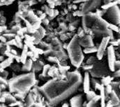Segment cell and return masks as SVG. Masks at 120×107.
<instances>
[{
    "mask_svg": "<svg viewBox=\"0 0 120 107\" xmlns=\"http://www.w3.org/2000/svg\"><path fill=\"white\" fill-rule=\"evenodd\" d=\"M112 76H113L114 78H120V69L115 70V71L113 72Z\"/></svg>",
    "mask_w": 120,
    "mask_h": 107,
    "instance_id": "4316f807",
    "label": "cell"
},
{
    "mask_svg": "<svg viewBox=\"0 0 120 107\" xmlns=\"http://www.w3.org/2000/svg\"><path fill=\"white\" fill-rule=\"evenodd\" d=\"M43 68V63L41 62H37L33 65V69L35 70V71H39Z\"/></svg>",
    "mask_w": 120,
    "mask_h": 107,
    "instance_id": "ffe728a7",
    "label": "cell"
},
{
    "mask_svg": "<svg viewBox=\"0 0 120 107\" xmlns=\"http://www.w3.org/2000/svg\"><path fill=\"white\" fill-rule=\"evenodd\" d=\"M109 71L110 69L106 63L98 60L93 64V67L90 71V74L93 78H102L109 75Z\"/></svg>",
    "mask_w": 120,
    "mask_h": 107,
    "instance_id": "5b68a950",
    "label": "cell"
},
{
    "mask_svg": "<svg viewBox=\"0 0 120 107\" xmlns=\"http://www.w3.org/2000/svg\"><path fill=\"white\" fill-rule=\"evenodd\" d=\"M35 82L34 74L31 73L26 75L16 77L9 82V88L11 91L24 94L34 85Z\"/></svg>",
    "mask_w": 120,
    "mask_h": 107,
    "instance_id": "277c9868",
    "label": "cell"
},
{
    "mask_svg": "<svg viewBox=\"0 0 120 107\" xmlns=\"http://www.w3.org/2000/svg\"><path fill=\"white\" fill-rule=\"evenodd\" d=\"M97 51H98V48L95 47L94 46H93L85 48L84 50H83V52L85 54H92V53L97 52Z\"/></svg>",
    "mask_w": 120,
    "mask_h": 107,
    "instance_id": "ac0fdd59",
    "label": "cell"
},
{
    "mask_svg": "<svg viewBox=\"0 0 120 107\" xmlns=\"http://www.w3.org/2000/svg\"><path fill=\"white\" fill-rule=\"evenodd\" d=\"M62 107H69V106H68V104L67 103H65L64 104H63Z\"/></svg>",
    "mask_w": 120,
    "mask_h": 107,
    "instance_id": "1f68e13d",
    "label": "cell"
},
{
    "mask_svg": "<svg viewBox=\"0 0 120 107\" xmlns=\"http://www.w3.org/2000/svg\"><path fill=\"white\" fill-rule=\"evenodd\" d=\"M113 0H104V2H105V4H107V3H109V2H112Z\"/></svg>",
    "mask_w": 120,
    "mask_h": 107,
    "instance_id": "f546056e",
    "label": "cell"
},
{
    "mask_svg": "<svg viewBox=\"0 0 120 107\" xmlns=\"http://www.w3.org/2000/svg\"><path fill=\"white\" fill-rule=\"evenodd\" d=\"M107 52L108 66L110 69V71L114 72L115 71V62L116 61L114 46L111 45V46H108L107 49Z\"/></svg>",
    "mask_w": 120,
    "mask_h": 107,
    "instance_id": "52a82bcc",
    "label": "cell"
},
{
    "mask_svg": "<svg viewBox=\"0 0 120 107\" xmlns=\"http://www.w3.org/2000/svg\"><path fill=\"white\" fill-rule=\"evenodd\" d=\"M98 60L96 59V58L95 57H90V58H88V59L87 60V62H86V64H91V65H93L96 62H98Z\"/></svg>",
    "mask_w": 120,
    "mask_h": 107,
    "instance_id": "d4e9b609",
    "label": "cell"
},
{
    "mask_svg": "<svg viewBox=\"0 0 120 107\" xmlns=\"http://www.w3.org/2000/svg\"><path fill=\"white\" fill-rule=\"evenodd\" d=\"M116 107H120V101H119V103L118 104V106H116Z\"/></svg>",
    "mask_w": 120,
    "mask_h": 107,
    "instance_id": "d6a6232c",
    "label": "cell"
},
{
    "mask_svg": "<svg viewBox=\"0 0 120 107\" xmlns=\"http://www.w3.org/2000/svg\"><path fill=\"white\" fill-rule=\"evenodd\" d=\"M119 89H120V86H119Z\"/></svg>",
    "mask_w": 120,
    "mask_h": 107,
    "instance_id": "836d02e7",
    "label": "cell"
},
{
    "mask_svg": "<svg viewBox=\"0 0 120 107\" xmlns=\"http://www.w3.org/2000/svg\"><path fill=\"white\" fill-rule=\"evenodd\" d=\"M109 101L112 102V105L114 107H116L118 106V104L119 103L120 101V97L118 96V94L113 90L112 91V93L109 95Z\"/></svg>",
    "mask_w": 120,
    "mask_h": 107,
    "instance_id": "4fadbf2b",
    "label": "cell"
},
{
    "mask_svg": "<svg viewBox=\"0 0 120 107\" xmlns=\"http://www.w3.org/2000/svg\"><path fill=\"white\" fill-rule=\"evenodd\" d=\"M109 28L113 32H119V26H118L116 24H109Z\"/></svg>",
    "mask_w": 120,
    "mask_h": 107,
    "instance_id": "603a6c76",
    "label": "cell"
},
{
    "mask_svg": "<svg viewBox=\"0 0 120 107\" xmlns=\"http://www.w3.org/2000/svg\"><path fill=\"white\" fill-rule=\"evenodd\" d=\"M109 24L94 14L86 13L82 17V28L85 32H92L94 35L112 37V31L109 28Z\"/></svg>",
    "mask_w": 120,
    "mask_h": 107,
    "instance_id": "7a4b0ae2",
    "label": "cell"
},
{
    "mask_svg": "<svg viewBox=\"0 0 120 107\" xmlns=\"http://www.w3.org/2000/svg\"><path fill=\"white\" fill-rule=\"evenodd\" d=\"M25 48L23 50V53L21 56V62L23 63H25L26 61V57H27V54H28V51H27V47L24 46Z\"/></svg>",
    "mask_w": 120,
    "mask_h": 107,
    "instance_id": "d6986e66",
    "label": "cell"
},
{
    "mask_svg": "<svg viewBox=\"0 0 120 107\" xmlns=\"http://www.w3.org/2000/svg\"><path fill=\"white\" fill-rule=\"evenodd\" d=\"M81 47L82 46L79 43V37L78 35H75L70 43L67 45L68 57L71 64L76 68L81 66L84 59V52Z\"/></svg>",
    "mask_w": 120,
    "mask_h": 107,
    "instance_id": "3957f363",
    "label": "cell"
},
{
    "mask_svg": "<svg viewBox=\"0 0 120 107\" xmlns=\"http://www.w3.org/2000/svg\"><path fill=\"white\" fill-rule=\"evenodd\" d=\"M90 73L85 72L83 79V84H82V89L84 93H87L90 91Z\"/></svg>",
    "mask_w": 120,
    "mask_h": 107,
    "instance_id": "7c38bea8",
    "label": "cell"
},
{
    "mask_svg": "<svg viewBox=\"0 0 120 107\" xmlns=\"http://www.w3.org/2000/svg\"><path fill=\"white\" fill-rule=\"evenodd\" d=\"M113 91L112 89V86L111 84H109V85H107L105 86V95H106V98L107 97H109L110 94L112 93V91Z\"/></svg>",
    "mask_w": 120,
    "mask_h": 107,
    "instance_id": "44dd1931",
    "label": "cell"
},
{
    "mask_svg": "<svg viewBox=\"0 0 120 107\" xmlns=\"http://www.w3.org/2000/svg\"><path fill=\"white\" fill-rule=\"evenodd\" d=\"M96 96H97L96 93H94V91H89L87 93H86V97H87V100L88 101H90L91 99H92Z\"/></svg>",
    "mask_w": 120,
    "mask_h": 107,
    "instance_id": "7402d4cb",
    "label": "cell"
},
{
    "mask_svg": "<svg viewBox=\"0 0 120 107\" xmlns=\"http://www.w3.org/2000/svg\"><path fill=\"white\" fill-rule=\"evenodd\" d=\"M101 0H87V2L84 4L83 7L82 9V12L84 14H86L92 9H95L100 5Z\"/></svg>",
    "mask_w": 120,
    "mask_h": 107,
    "instance_id": "9c48e42d",
    "label": "cell"
},
{
    "mask_svg": "<svg viewBox=\"0 0 120 107\" xmlns=\"http://www.w3.org/2000/svg\"><path fill=\"white\" fill-rule=\"evenodd\" d=\"M71 107H83V94H80L73 96L70 101Z\"/></svg>",
    "mask_w": 120,
    "mask_h": 107,
    "instance_id": "30bf717a",
    "label": "cell"
},
{
    "mask_svg": "<svg viewBox=\"0 0 120 107\" xmlns=\"http://www.w3.org/2000/svg\"><path fill=\"white\" fill-rule=\"evenodd\" d=\"M82 82V78L79 72H68L65 78L50 80L40 87L39 91L49 103L55 106L73 95L78 89Z\"/></svg>",
    "mask_w": 120,
    "mask_h": 107,
    "instance_id": "6da1fadb",
    "label": "cell"
},
{
    "mask_svg": "<svg viewBox=\"0 0 120 107\" xmlns=\"http://www.w3.org/2000/svg\"><path fill=\"white\" fill-rule=\"evenodd\" d=\"M91 82H92V85L93 88L95 89V91L100 90V89L102 86V84L98 81V80H97L94 78H92L91 79Z\"/></svg>",
    "mask_w": 120,
    "mask_h": 107,
    "instance_id": "2e32d148",
    "label": "cell"
},
{
    "mask_svg": "<svg viewBox=\"0 0 120 107\" xmlns=\"http://www.w3.org/2000/svg\"><path fill=\"white\" fill-rule=\"evenodd\" d=\"M31 107H45V106H43L42 103H34Z\"/></svg>",
    "mask_w": 120,
    "mask_h": 107,
    "instance_id": "f1b7e54d",
    "label": "cell"
},
{
    "mask_svg": "<svg viewBox=\"0 0 120 107\" xmlns=\"http://www.w3.org/2000/svg\"><path fill=\"white\" fill-rule=\"evenodd\" d=\"M118 41H119V44H118V50H119V53H120V39H118Z\"/></svg>",
    "mask_w": 120,
    "mask_h": 107,
    "instance_id": "4dcf8cb0",
    "label": "cell"
},
{
    "mask_svg": "<svg viewBox=\"0 0 120 107\" xmlns=\"http://www.w3.org/2000/svg\"><path fill=\"white\" fill-rule=\"evenodd\" d=\"M110 37H104L102 39L101 43L100 44L98 51H97V58L98 60H101L106 51V49H107V46L109 43L110 42Z\"/></svg>",
    "mask_w": 120,
    "mask_h": 107,
    "instance_id": "ba28073f",
    "label": "cell"
},
{
    "mask_svg": "<svg viewBox=\"0 0 120 107\" xmlns=\"http://www.w3.org/2000/svg\"><path fill=\"white\" fill-rule=\"evenodd\" d=\"M113 78L114 77L112 76H110V75H108V76H104L102 77V80H101V84L103 85V86H107V85H109V84H111L112 82L113 81Z\"/></svg>",
    "mask_w": 120,
    "mask_h": 107,
    "instance_id": "9a60e30c",
    "label": "cell"
},
{
    "mask_svg": "<svg viewBox=\"0 0 120 107\" xmlns=\"http://www.w3.org/2000/svg\"><path fill=\"white\" fill-rule=\"evenodd\" d=\"M120 69V60L116 61L115 62V70Z\"/></svg>",
    "mask_w": 120,
    "mask_h": 107,
    "instance_id": "83f0119b",
    "label": "cell"
},
{
    "mask_svg": "<svg viewBox=\"0 0 120 107\" xmlns=\"http://www.w3.org/2000/svg\"><path fill=\"white\" fill-rule=\"evenodd\" d=\"M100 104V95H97L94 96L92 99L87 103L86 107H100L99 105Z\"/></svg>",
    "mask_w": 120,
    "mask_h": 107,
    "instance_id": "5bb4252c",
    "label": "cell"
},
{
    "mask_svg": "<svg viewBox=\"0 0 120 107\" xmlns=\"http://www.w3.org/2000/svg\"><path fill=\"white\" fill-rule=\"evenodd\" d=\"M106 16L112 23L114 24H120V11L116 5L108 9Z\"/></svg>",
    "mask_w": 120,
    "mask_h": 107,
    "instance_id": "8992f818",
    "label": "cell"
},
{
    "mask_svg": "<svg viewBox=\"0 0 120 107\" xmlns=\"http://www.w3.org/2000/svg\"><path fill=\"white\" fill-rule=\"evenodd\" d=\"M33 67V63L31 60H28L26 61V62L24 63V65L23 66V71H29L31 70V69Z\"/></svg>",
    "mask_w": 120,
    "mask_h": 107,
    "instance_id": "e0dca14e",
    "label": "cell"
},
{
    "mask_svg": "<svg viewBox=\"0 0 120 107\" xmlns=\"http://www.w3.org/2000/svg\"><path fill=\"white\" fill-rule=\"evenodd\" d=\"M51 66L50 65H45L43 67V74L42 76H44V77H47L48 76H49V74H48V73H49V70L50 69Z\"/></svg>",
    "mask_w": 120,
    "mask_h": 107,
    "instance_id": "cb8c5ba5",
    "label": "cell"
},
{
    "mask_svg": "<svg viewBox=\"0 0 120 107\" xmlns=\"http://www.w3.org/2000/svg\"><path fill=\"white\" fill-rule=\"evenodd\" d=\"M49 62H52V63H58L59 64V60H58V58H57L55 56H52V57H49V59H48Z\"/></svg>",
    "mask_w": 120,
    "mask_h": 107,
    "instance_id": "484cf974",
    "label": "cell"
},
{
    "mask_svg": "<svg viewBox=\"0 0 120 107\" xmlns=\"http://www.w3.org/2000/svg\"><path fill=\"white\" fill-rule=\"evenodd\" d=\"M79 43L82 47L87 48V47H90L93 46L94 44L92 41V39L90 35H85L82 37H79Z\"/></svg>",
    "mask_w": 120,
    "mask_h": 107,
    "instance_id": "8fae6325",
    "label": "cell"
}]
</instances>
